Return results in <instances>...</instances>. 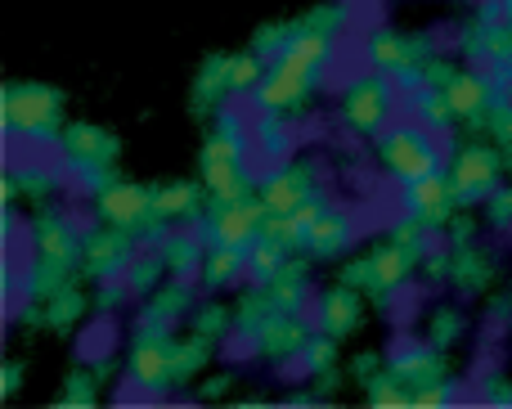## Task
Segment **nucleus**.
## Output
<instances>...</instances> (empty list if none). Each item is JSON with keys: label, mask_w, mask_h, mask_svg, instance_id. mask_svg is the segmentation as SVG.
Segmentation results:
<instances>
[{"label": "nucleus", "mask_w": 512, "mask_h": 409, "mask_svg": "<svg viewBox=\"0 0 512 409\" xmlns=\"http://www.w3.org/2000/svg\"><path fill=\"white\" fill-rule=\"evenodd\" d=\"M486 401H504V405H512V383H508V378H504V383L495 378V383L486 387Z\"/></svg>", "instance_id": "obj_55"}, {"label": "nucleus", "mask_w": 512, "mask_h": 409, "mask_svg": "<svg viewBox=\"0 0 512 409\" xmlns=\"http://www.w3.org/2000/svg\"><path fill=\"white\" fill-rule=\"evenodd\" d=\"M95 216L104 225H117V230H131L135 239H167V225L153 216V185H135V180H104L95 189Z\"/></svg>", "instance_id": "obj_5"}, {"label": "nucleus", "mask_w": 512, "mask_h": 409, "mask_svg": "<svg viewBox=\"0 0 512 409\" xmlns=\"http://www.w3.org/2000/svg\"><path fill=\"white\" fill-rule=\"evenodd\" d=\"M212 207V194H207L203 180H167V185H153V216L162 225L176 221H194Z\"/></svg>", "instance_id": "obj_18"}, {"label": "nucleus", "mask_w": 512, "mask_h": 409, "mask_svg": "<svg viewBox=\"0 0 512 409\" xmlns=\"http://www.w3.org/2000/svg\"><path fill=\"white\" fill-rule=\"evenodd\" d=\"M135 243L140 239L131 230H117V225L99 221V230L81 234V279H90V284L117 279L135 261Z\"/></svg>", "instance_id": "obj_11"}, {"label": "nucleus", "mask_w": 512, "mask_h": 409, "mask_svg": "<svg viewBox=\"0 0 512 409\" xmlns=\"http://www.w3.org/2000/svg\"><path fill=\"white\" fill-rule=\"evenodd\" d=\"M230 387H234V374H212V378H203L198 396L203 401H221V396H230Z\"/></svg>", "instance_id": "obj_52"}, {"label": "nucleus", "mask_w": 512, "mask_h": 409, "mask_svg": "<svg viewBox=\"0 0 512 409\" xmlns=\"http://www.w3.org/2000/svg\"><path fill=\"white\" fill-rule=\"evenodd\" d=\"M198 180L207 185L212 198L252 194V176L243 167V122L230 108H221L212 117V131H207L203 149H198Z\"/></svg>", "instance_id": "obj_2"}, {"label": "nucleus", "mask_w": 512, "mask_h": 409, "mask_svg": "<svg viewBox=\"0 0 512 409\" xmlns=\"http://www.w3.org/2000/svg\"><path fill=\"white\" fill-rule=\"evenodd\" d=\"M265 225L261 194L243 198H212L207 207V243H230V248H252Z\"/></svg>", "instance_id": "obj_10"}, {"label": "nucleus", "mask_w": 512, "mask_h": 409, "mask_svg": "<svg viewBox=\"0 0 512 409\" xmlns=\"http://www.w3.org/2000/svg\"><path fill=\"white\" fill-rule=\"evenodd\" d=\"M382 369H387V360H382L378 351H360V356L351 360V378H355V383H360V387H369L373 378L382 374Z\"/></svg>", "instance_id": "obj_49"}, {"label": "nucleus", "mask_w": 512, "mask_h": 409, "mask_svg": "<svg viewBox=\"0 0 512 409\" xmlns=\"http://www.w3.org/2000/svg\"><path fill=\"white\" fill-rule=\"evenodd\" d=\"M32 248L36 257H59L81 266V239L72 234V225L59 212H36L32 216Z\"/></svg>", "instance_id": "obj_26"}, {"label": "nucleus", "mask_w": 512, "mask_h": 409, "mask_svg": "<svg viewBox=\"0 0 512 409\" xmlns=\"http://www.w3.org/2000/svg\"><path fill=\"white\" fill-rule=\"evenodd\" d=\"M477 230H481V221L472 212H463L459 207V216H454L450 225H445V234H450V248H463V243H477Z\"/></svg>", "instance_id": "obj_48"}, {"label": "nucleus", "mask_w": 512, "mask_h": 409, "mask_svg": "<svg viewBox=\"0 0 512 409\" xmlns=\"http://www.w3.org/2000/svg\"><path fill=\"white\" fill-rule=\"evenodd\" d=\"M405 207L418 216V221L432 225V230H445V225L459 216V207H468V203L459 198L450 171H432V176H423V180H409Z\"/></svg>", "instance_id": "obj_14"}, {"label": "nucleus", "mask_w": 512, "mask_h": 409, "mask_svg": "<svg viewBox=\"0 0 512 409\" xmlns=\"http://www.w3.org/2000/svg\"><path fill=\"white\" fill-rule=\"evenodd\" d=\"M504 18H508V23H512V0H504Z\"/></svg>", "instance_id": "obj_57"}, {"label": "nucleus", "mask_w": 512, "mask_h": 409, "mask_svg": "<svg viewBox=\"0 0 512 409\" xmlns=\"http://www.w3.org/2000/svg\"><path fill=\"white\" fill-rule=\"evenodd\" d=\"M0 113H5L9 135H27V140H59L63 122V90L45 86V81H9L0 90Z\"/></svg>", "instance_id": "obj_4"}, {"label": "nucleus", "mask_w": 512, "mask_h": 409, "mask_svg": "<svg viewBox=\"0 0 512 409\" xmlns=\"http://www.w3.org/2000/svg\"><path fill=\"white\" fill-rule=\"evenodd\" d=\"M81 279V266L77 261H59V257H32L27 266V279H23V297H54L59 288L77 284Z\"/></svg>", "instance_id": "obj_27"}, {"label": "nucleus", "mask_w": 512, "mask_h": 409, "mask_svg": "<svg viewBox=\"0 0 512 409\" xmlns=\"http://www.w3.org/2000/svg\"><path fill=\"white\" fill-rule=\"evenodd\" d=\"M445 95H450V108L459 122H468L472 131H486V117L490 108H495V86H490L481 72H454V81L445 86Z\"/></svg>", "instance_id": "obj_20"}, {"label": "nucleus", "mask_w": 512, "mask_h": 409, "mask_svg": "<svg viewBox=\"0 0 512 409\" xmlns=\"http://www.w3.org/2000/svg\"><path fill=\"white\" fill-rule=\"evenodd\" d=\"M427 59H432V50H427L423 36L391 32V27H382V32H373V36H369V63H373V68H382V72L418 77Z\"/></svg>", "instance_id": "obj_16"}, {"label": "nucleus", "mask_w": 512, "mask_h": 409, "mask_svg": "<svg viewBox=\"0 0 512 409\" xmlns=\"http://www.w3.org/2000/svg\"><path fill=\"white\" fill-rule=\"evenodd\" d=\"M54 144H59L63 162L90 185V194H95L104 180H113V167H117V158H122V140L99 122H68Z\"/></svg>", "instance_id": "obj_6"}, {"label": "nucleus", "mask_w": 512, "mask_h": 409, "mask_svg": "<svg viewBox=\"0 0 512 409\" xmlns=\"http://www.w3.org/2000/svg\"><path fill=\"white\" fill-rule=\"evenodd\" d=\"M414 270H423V261H418L414 252H405L387 234V239L373 243L364 257L346 261V266L337 270V284H351V288H360L373 306H387V297L396 293V288H405L409 279H414Z\"/></svg>", "instance_id": "obj_3"}, {"label": "nucleus", "mask_w": 512, "mask_h": 409, "mask_svg": "<svg viewBox=\"0 0 512 409\" xmlns=\"http://www.w3.org/2000/svg\"><path fill=\"white\" fill-rule=\"evenodd\" d=\"M292 261V252L283 248V243H274V239H256L252 248H248V270H252V279L256 284H265V279H274L283 266Z\"/></svg>", "instance_id": "obj_38"}, {"label": "nucleus", "mask_w": 512, "mask_h": 409, "mask_svg": "<svg viewBox=\"0 0 512 409\" xmlns=\"http://www.w3.org/2000/svg\"><path fill=\"white\" fill-rule=\"evenodd\" d=\"M230 99V77H225V54H207L194 72V86H189V113L212 122L221 113V104Z\"/></svg>", "instance_id": "obj_22"}, {"label": "nucleus", "mask_w": 512, "mask_h": 409, "mask_svg": "<svg viewBox=\"0 0 512 409\" xmlns=\"http://www.w3.org/2000/svg\"><path fill=\"white\" fill-rule=\"evenodd\" d=\"M454 392V383H436V387H423V392L409 396V405H445Z\"/></svg>", "instance_id": "obj_54"}, {"label": "nucleus", "mask_w": 512, "mask_h": 409, "mask_svg": "<svg viewBox=\"0 0 512 409\" xmlns=\"http://www.w3.org/2000/svg\"><path fill=\"white\" fill-rule=\"evenodd\" d=\"M189 329L203 333L207 342H216V347H221V342L230 338L234 329H239V324H234V306H225V302H203V306L194 311V324H189Z\"/></svg>", "instance_id": "obj_36"}, {"label": "nucleus", "mask_w": 512, "mask_h": 409, "mask_svg": "<svg viewBox=\"0 0 512 409\" xmlns=\"http://www.w3.org/2000/svg\"><path fill=\"white\" fill-rule=\"evenodd\" d=\"M342 383H346V378H342V369H324V374H310V392H315V401H324V396H337V392H342Z\"/></svg>", "instance_id": "obj_51"}, {"label": "nucleus", "mask_w": 512, "mask_h": 409, "mask_svg": "<svg viewBox=\"0 0 512 409\" xmlns=\"http://www.w3.org/2000/svg\"><path fill=\"white\" fill-rule=\"evenodd\" d=\"M414 104H418L423 126H432V131H450V126L459 122V117H454V108H450V95H445L441 86H418Z\"/></svg>", "instance_id": "obj_37"}, {"label": "nucleus", "mask_w": 512, "mask_h": 409, "mask_svg": "<svg viewBox=\"0 0 512 409\" xmlns=\"http://www.w3.org/2000/svg\"><path fill=\"white\" fill-rule=\"evenodd\" d=\"M463 338H468V315H463V306L441 302V306H432V311H427L423 342H432L436 351H450V347H459Z\"/></svg>", "instance_id": "obj_33"}, {"label": "nucleus", "mask_w": 512, "mask_h": 409, "mask_svg": "<svg viewBox=\"0 0 512 409\" xmlns=\"http://www.w3.org/2000/svg\"><path fill=\"white\" fill-rule=\"evenodd\" d=\"M167 275H171V270H167V261H162V257H135L131 266L122 270V279H126V288H131V297H149Z\"/></svg>", "instance_id": "obj_40"}, {"label": "nucleus", "mask_w": 512, "mask_h": 409, "mask_svg": "<svg viewBox=\"0 0 512 409\" xmlns=\"http://www.w3.org/2000/svg\"><path fill=\"white\" fill-rule=\"evenodd\" d=\"M378 162H382L387 176L400 180V185L441 171V153H436V144L427 140V131H414V126H391V131H382L378 135Z\"/></svg>", "instance_id": "obj_8"}, {"label": "nucleus", "mask_w": 512, "mask_h": 409, "mask_svg": "<svg viewBox=\"0 0 512 409\" xmlns=\"http://www.w3.org/2000/svg\"><path fill=\"white\" fill-rule=\"evenodd\" d=\"M292 36H297V18H270V23H261L252 32V50L265 54V59H279L292 45Z\"/></svg>", "instance_id": "obj_39"}, {"label": "nucleus", "mask_w": 512, "mask_h": 409, "mask_svg": "<svg viewBox=\"0 0 512 409\" xmlns=\"http://www.w3.org/2000/svg\"><path fill=\"white\" fill-rule=\"evenodd\" d=\"M256 194H261L265 212H297L306 198L319 194V176L306 158H292V162H283V167H274L270 176L256 185Z\"/></svg>", "instance_id": "obj_13"}, {"label": "nucleus", "mask_w": 512, "mask_h": 409, "mask_svg": "<svg viewBox=\"0 0 512 409\" xmlns=\"http://www.w3.org/2000/svg\"><path fill=\"white\" fill-rule=\"evenodd\" d=\"M158 257L167 261L171 275L189 279V275H198V270H203L207 248H203V239H198V234H189V230H171L167 239H158Z\"/></svg>", "instance_id": "obj_30"}, {"label": "nucleus", "mask_w": 512, "mask_h": 409, "mask_svg": "<svg viewBox=\"0 0 512 409\" xmlns=\"http://www.w3.org/2000/svg\"><path fill=\"white\" fill-rule=\"evenodd\" d=\"M306 347H310V329L301 324V315H288V311L270 315V320L252 333V351H256V360H265V365L301 360Z\"/></svg>", "instance_id": "obj_15"}, {"label": "nucleus", "mask_w": 512, "mask_h": 409, "mask_svg": "<svg viewBox=\"0 0 512 409\" xmlns=\"http://www.w3.org/2000/svg\"><path fill=\"white\" fill-rule=\"evenodd\" d=\"M171 347H176V333H135L131 351H126V378L144 396H162L167 387H176Z\"/></svg>", "instance_id": "obj_9"}, {"label": "nucleus", "mask_w": 512, "mask_h": 409, "mask_svg": "<svg viewBox=\"0 0 512 409\" xmlns=\"http://www.w3.org/2000/svg\"><path fill=\"white\" fill-rule=\"evenodd\" d=\"M364 396H369V405H409V387L400 383L391 369H382V374L364 387Z\"/></svg>", "instance_id": "obj_44"}, {"label": "nucleus", "mask_w": 512, "mask_h": 409, "mask_svg": "<svg viewBox=\"0 0 512 409\" xmlns=\"http://www.w3.org/2000/svg\"><path fill=\"white\" fill-rule=\"evenodd\" d=\"M189 302H194V293H189L185 279H180V275L176 279H162V284L144 297V311H140V320H135V333H140V329L171 333L180 324V315H189Z\"/></svg>", "instance_id": "obj_21"}, {"label": "nucleus", "mask_w": 512, "mask_h": 409, "mask_svg": "<svg viewBox=\"0 0 512 409\" xmlns=\"http://www.w3.org/2000/svg\"><path fill=\"white\" fill-rule=\"evenodd\" d=\"M50 194H54V176H50V171H41V167H9L5 171V207H9V212H14L18 203L41 207Z\"/></svg>", "instance_id": "obj_31"}, {"label": "nucleus", "mask_w": 512, "mask_h": 409, "mask_svg": "<svg viewBox=\"0 0 512 409\" xmlns=\"http://www.w3.org/2000/svg\"><path fill=\"white\" fill-rule=\"evenodd\" d=\"M212 356H216V342H207L203 333L189 329L185 338H176V347H171V369H176V387H185V383H194L198 374H207Z\"/></svg>", "instance_id": "obj_32"}, {"label": "nucleus", "mask_w": 512, "mask_h": 409, "mask_svg": "<svg viewBox=\"0 0 512 409\" xmlns=\"http://www.w3.org/2000/svg\"><path fill=\"white\" fill-rule=\"evenodd\" d=\"M486 221L499 225V230H508L512 225V185H499L495 194L486 198Z\"/></svg>", "instance_id": "obj_47"}, {"label": "nucleus", "mask_w": 512, "mask_h": 409, "mask_svg": "<svg viewBox=\"0 0 512 409\" xmlns=\"http://www.w3.org/2000/svg\"><path fill=\"white\" fill-rule=\"evenodd\" d=\"M463 50L472 59H486L495 68H512V23H495V18H477V23L463 32Z\"/></svg>", "instance_id": "obj_25"}, {"label": "nucleus", "mask_w": 512, "mask_h": 409, "mask_svg": "<svg viewBox=\"0 0 512 409\" xmlns=\"http://www.w3.org/2000/svg\"><path fill=\"white\" fill-rule=\"evenodd\" d=\"M337 347H342V342L337 338H328V333H319V338H310V347H306V369L310 374H324V369H333L337 365Z\"/></svg>", "instance_id": "obj_45"}, {"label": "nucleus", "mask_w": 512, "mask_h": 409, "mask_svg": "<svg viewBox=\"0 0 512 409\" xmlns=\"http://www.w3.org/2000/svg\"><path fill=\"white\" fill-rule=\"evenodd\" d=\"M99 392H104V378H99L95 369H72V374L63 378L59 405H77V409H86V405H95V401H99Z\"/></svg>", "instance_id": "obj_41"}, {"label": "nucleus", "mask_w": 512, "mask_h": 409, "mask_svg": "<svg viewBox=\"0 0 512 409\" xmlns=\"http://www.w3.org/2000/svg\"><path fill=\"white\" fill-rule=\"evenodd\" d=\"M450 270H454V248L427 252V257H423V275L432 279V284H450Z\"/></svg>", "instance_id": "obj_50"}, {"label": "nucleus", "mask_w": 512, "mask_h": 409, "mask_svg": "<svg viewBox=\"0 0 512 409\" xmlns=\"http://www.w3.org/2000/svg\"><path fill=\"white\" fill-rule=\"evenodd\" d=\"M364 302H369V297H364L360 288L333 284L324 293V302H319V333H328V338H337V342H346L351 333H360Z\"/></svg>", "instance_id": "obj_19"}, {"label": "nucleus", "mask_w": 512, "mask_h": 409, "mask_svg": "<svg viewBox=\"0 0 512 409\" xmlns=\"http://www.w3.org/2000/svg\"><path fill=\"white\" fill-rule=\"evenodd\" d=\"M450 180L468 207L486 203V198L499 189V180H504V149H499V144H486V140H463L450 158Z\"/></svg>", "instance_id": "obj_7"}, {"label": "nucleus", "mask_w": 512, "mask_h": 409, "mask_svg": "<svg viewBox=\"0 0 512 409\" xmlns=\"http://www.w3.org/2000/svg\"><path fill=\"white\" fill-rule=\"evenodd\" d=\"M243 270H248V248L212 243V248H207V257H203V270H198V284H203L207 293H221V288H230Z\"/></svg>", "instance_id": "obj_28"}, {"label": "nucleus", "mask_w": 512, "mask_h": 409, "mask_svg": "<svg viewBox=\"0 0 512 409\" xmlns=\"http://www.w3.org/2000/svg\"><path fill=\"white\" fill-rule=\"evenodd\" d=\"M391 113V81L387 77H355L342 90V122L355 135H382Z\"/></svg>", "instance_id": "obj_12"}, {"label": "nucleus", "mask_w": 512, "mask_h": 409, "mask_svg": "<svg viewBox=\"0 0 512 409\" xmlns=\"http://www.w3.org/2000/svg\"><path fill=\"white\" fill-rule=\"evenodd\" d=\"M18 387H23V365H18V360H5V374H0V396H5V401H14Z\"/></svg>", "instance_id": "obj_53"}, {"label": "nucleus", "mask_w": 512, "mask_h": 409, "mask_svg": "<svg viewBox=\"0 0 512 409\" xmlns=\"http://www.w3.org/2000/svg\"><path fill=\"white\" fill-rule=\"evenodd\" d=\"M495 279H499V266H495V257H490L481 243H463V248H454L450 284L459 288V293L481 297V293H490V288H495Z\"/></svg>", "instance_id": "obj_24"}, {"label": "nucleus", "mask_w": 512, "mask_h": 409, "mask_svg": "<svg viewBox=\"0 0 512 409\" xmlns=\"http://www.w3.org/2000/svg\"><path fill=\"white\" fill-rule=\"evenodd\" d=\"M387 369L409 387V396L423 392V387H436V383H454L450 360H445V351H436L432 342H423V347H405V351H396Z\"/></svg>", "instance_id": "obj_17"}, {"label": "nucleus", "mask_w": 512, "mask_h": 409, "mask_svg": "<svg viewBox=\"0 0 512 409\" xmlns=\"http://www.w3.org/2000/svg\"><path fill=\"white\" fill-rule=\"evenodd\" d=\"M90 311H95V297H86L77 284H68V288H59L54 297H45V329L50 333H72Z\"/></svg>", "instance_id": "obj_29"}, {"label": "nucleus", "mask_w": 512, "mask_h": 409, "mask_svg": "<svg viewBox=\"0 0 512 409\" xmlns=\"http://www.w3.org/2000/svg\"><path fill=\"white\" fill-rule=\"evenodd\" d=\"M486 135L495 144H512V99H495V108L486 117Z\"/></svg>", "instance_id": "obj_46"}, {"label": "nucleus", "mask_w": 512, "mask_h": 409, "mask_svg": "<svg viewBox=\"0 0 512 409\" xmlns=\"http://www.w3.org/2000/svg\"><path fill=\"white\" fill-rule=\"evenodd\" d=\"M351 248H355V221L346 212H337V207H324V216L306 234V252L315 261H337Z\"/></svg>", "instance_id": "obj_23"}, {"label": "nucleus", "mask_w": 512, "mask_h": 409, "mask_svg": "<svg viewBox=\"0 0 512 409\" xmlns=\"http://www.w3.org/2000/svg\"><path fill=\"white\" fill-rule=\"evenodd\" d=\"M265 72H270V59L265 54H256L252 45L248 50H234L225 54V77H230V95H256L265 81Z\"/></svg>", "instance_id": "obj_34"}, {"label": "nucleus", "mask_w": 512, "mask_h": 409, "mask_svg": "<svg viewBox=\"0 0 512 409\" xmlns=\"http://www.w3.org/2000/svg\"><path fill=\"white\" fill-rule=\"evenodd\" d=\"M391 239H396L405 252H414L418 261H423L427 252H432V225H427V221H418L414 212H405L396 225H391Z\"/></svg>", "instance_id": "obj_42"}, {"label": "nucleus", "mask_w": 512, "mask_h": 409, "mask_svg": "<svg viewBox=\"0 0 512 409\" xmlns=\"http://www.w3.org/2000/svg\"><path fill=\"white\" fill-rule=\"evenodd\" d=\"M499 149H504V171L512 176V144H499Z\"/></svg>", "instance_id": "obj_56"}, {"label": "nucleus", "mask_w": 512, "mask_h": 409, "mask_svg": "<svg viewBox=\"0 0 512 409\" xmlns=\"http://www.w3.org/2000/svg\"><path fill=\"white\" fill-rule=\"evenodd\" d=\"M333 41L337 36H328V32L292 36L288 50H283L279 59H270V72H265L261 90H256V108H261V113H283V117L301 113V108L310 104V95H315L319 72L333 59Z\"/></svg>", "instance_id": "obj_1"}, {"label": "nucleus", "mask_w": 512, "mask_h": 409, "mask_svg": "<svg viewBox=\"0 0 512 409\" xmlns=\"http://www.w3.org/2000/svg\"><path fill=\"white\" fill-rule=\"evenodd\" d=\"M342 23H346V9L342 5H315V9H306V14H297V32H328V36H337L342 32Z\"/></svg>", "instance_id": "obj_43"}, {"label": "nucleus", "mask_w": 512, "mask_h": 409, "mask_svg": "<svg viewBox=\"0 0 512 409\" xmlns=\"http://www.w3.org/2000/svg\"><path fill=\"white\" fill-rule=\"evenodd\" d=\"M270 315H279V306H274V297L265 284H252L248 293H239V302H234V324H239L243 333H256Z\"/></svg>", "instance_id": "obj_35"}]
</instances>
